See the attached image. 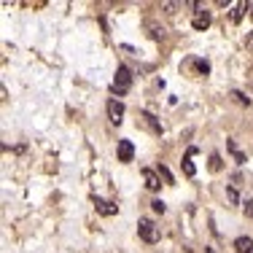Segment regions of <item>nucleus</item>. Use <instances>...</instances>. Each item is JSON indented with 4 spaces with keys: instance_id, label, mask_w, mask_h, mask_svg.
<instances>
[{
    "instance_id": "obj_1",
    "label": "nucleus",
    "mask_w": 253,
    "mask_h": 253,
    "mask_svg": "<svg viewBox=\"0 0 253 253\" xmlns=\"http://www.w3.org/2000/svg\"><path fill=\"white\" fill-rule=\"evenodd\" d=\"M137 234H140V240H143V243H148V245L159 243V226H156L151 218H140V221H137Z\"/></svg>"
},
{
    "instance_id": "obj_2",
    "label": "nucleus",
    "mask_w": 253,
    "mask_h": 253,
    "mask_svg": "<svg viewBox=\"0 0 253 253\" xmlns=\"http://www.w3.org/2000/svg\"><path fill=\"white\" fill-rule=\"evenodd\" d=\"M129 86H132V70L126 68V65H119L116 78H113V92L126 94V92H129Z\"/></svg>"
},
{
    "instance_id": "obj_3",
    "label": "nucleus",
    "mask_w": 253,
    "mask_h": 253,
    "mask_svg": "<svg viewBox=\"0 0 253 253\" xmlns=\"http://www.w3.org/2000/svg\"><path fill=\"white\" fill-rule=\"evenodd\" d=\"M105 111H108V119H111L113 124H122L124 122V102L122 100L111 97V100H108V105H105Z\"/></svg>"
},
{
    "instance_id": "obj_4",
    "label": "nucleus",
    "mask_w": 253,
    "mask_h": 253,
    "mask_svg": "<svg viewBox=\"0 0 253 253\" xmlns=\"http://www.w3.org/2000/svg\"><path fill=\"white\" fill-rule=\"evenodd\" d=\"M92 202H94V208H97V213H100V215H105V218H111V215H116V213H119V205H113L111 200H102V197H92Z\"/></svg>"
},
{
    "instance_id": "obj_5",
    "label": "nucleus",
    "mask_w": 253,
    "mask_h": 253,
    "mask_svg": "<svg viewBox=\"0 0 253 253\" xmlns=\"http://www.w3.org/2000/svg\"><path fill=\"white\" fill-rule=\"evenodd\" d=\"M210 22H213V16H210V11H208V8L194 11V16H191V27H194V30H208V27H210Z\"/></svg>"
},
{
    "instance_id": "obj_6",
    "label": "nucleus",
    "mask_w": 253,
    "mask_h": 253,
    "mask_svg": "<svg viewBox=\"0 0 253 253\" xmlns=\"http://www.w3.org/2000/svg\"><path fill=\"white\" fill-rule=\"evenodd\" d=\"M116 156H119V162H132L135 159V146H132V140H119Z\"/></svg>"
},
{
    "instance_id": "obj_7",
    "label": "nucleus",
    "mask_w": 253,
    "mask_h": 253,
    "mask_svg": "<svg viewBox=\"0 0 253 253\" xmlns=\"http://www.w3.org/2000/svg\"><path fill=\"white\" fill-rule=\"evenodd\" d=\"M140 122H143V126H148V129H151L154 135H162V124L156 122V116H154V113L143 111V113H140Z\"/></svg>"
},
{
    "instance_id": "obj_8",
    "label": "nucleus",
    "mask_w": 253,
    "mask_h": 253,
    "mask_svg": "<svg viewBox=\"0 0 253 253\" xmlns=\"http://www.w3.org/2000/svg\"><path fill=\"white\" fill-rule=\"evenodd\" d=\"M143 178H146V186L151 191H159V186H162V180H159V175L151 170V167H143Z\"/></svg>"
},
{
    "instance_id": "obj_9",
    "label": "nucleus",
    "mask_w": 253,
    "mask_h": 253,
    "mask_svg": "<svg viewBox=\"0 0 253 253\" xmlns=\"http://www.w3.org/2000/svg\"><path fill=\"white\" fill-rule=\"evenodd\" d=\"M245 11H248V3H245V0H240V3H232V16H229V19L237 25V22L245 16Z\"/></svg>"
},
{
    "instance_id": "obj_10",
    "label": "nucleus",
    "mask_w": 253,
    "mask_h": 253,
    "mask_svg": "<svg viewBox=\"0 0 253 253\" xmlns=\"http://www.w3.org/2000/svg\"><path fill=\"white\" fill-rule=\"evenodd\" d=\"M234 251L237 253H253V240L251 237H237L234 240Z\"/></svg>"
},
{
    "instance_id": "obj_11",
    "label": "nucleus",
    "mask_w": 253,
    "mask_h": 253,
    "mask_svg": "<svg viewBox=\"0 0 253 253\" xmlns=\"http://www.w3.org/2000/svg\"><path fill=\"white\" fill-rule=\"evenodd\" d=\"M146 30H148V35H151L154 41H162V38H165V33H167V30L159 27L156 22H146Z\"/></svg>"
},
{
    "instance_id": "obj_12",
    "label": "nucleus",
    "mask_w": 253,
    "mask_h": 253,
    "mask_svg": "<svg viewBox=\"0 0 253 253\" xmlns=\"http://www.w3.org/2000/svg\"><path fill=\"white\" fill-rule=\"evenodd\" d=\"M226 146H229V151H232V156H234V159H237V165H245V162H248V159H245V154H243V151H240V148H237V143H234V140H229Z\"/></svg>"
},
{
    "instance_id": "obj_13",
    "label": "nucleus",
    "mask_w": 253,
    "mask_h": 253,
    "mask_svg": "<svg viewBox=\"0 0 253 253\" xmlns=\"http://www.w3.org/2000/svg\"><path fill=\"white\" fill-rule=\"evenodd\" d=\"M180 165H183V172H186L189 178L197 175V167H194V162H191V156H183V162H180Z\"/></svg>"
},
{
    "instance_id": "obj_14",
    "label": "nucleus",
    "mask_w": 253,
    "mask_h": 253,
    "mask_svg": "<svg viewBox=\"0 0 253 253\" xmlns=\"http://www.w3.org/2000/svg\"><path fill=\"white\" fill-rule=\"evenodd\" d=\"M226 197H229V202H232V205H240V194H237L234 186H226Z\"/></svg>"
},
{
    "instance_id": "obj_15",
    "label": "nucleus",
    "mask_w": 253,
    "mask_h": 253,
    "mask_svg": "<svg viewBox=\"0 0 253 253\" xmlns=\"http://www.w3.org/2000/svg\"><path fill=\"white\" fill-rule=\"evenodd\" d=\"M210 170H213V172L221 170V156L218 154H210Z\"/></svg>"
},
{
    "instance_id": "obj_16",
    "label": "nucleus",
    "mask_w": 253,
    "mask_h": 253,
    "mask_svg": "<svg viewBox=\"0 0 253 253\" xmlns=\"http://www.w3.org/2000/svg\"><path fill=\"white\" fill-rule=\"evenodd\" d=\"M232 97L237 100L240 105H251V97H245V94H243V92H237V89H234V92H232Z\"/></svg>"
},
{
    "instance_id": "obj_17",
    "label": "nucleus",
    "mask_w": 253,
    "mask_h": 253,
    "mask_svg": "<svg viewBox=\"0 0 253 253\" xmlns=\"http://www.w3.org/2000/svg\"><path fill=\"white\" fill-rule=\"evenodd\" d=\"M151 208H154V213H165V210H167V205L162 202V200H154V202H151Z\"/></svg>"
},
{
    "instance_id": "obj_18",
    "label": "nucleus",
    "mask_w": 253,
    "mask_h": 253,
    "mask_svg": "<svg viewBox=\"0 0 253 253\" xmlns=\"http://www.w3.org/2000/svg\"><path fill=\"white\" fill-rule=\"evenodd\" d=\"M194 65H197V70H200V73H205V76H208V70H210V65H208V62H202V59H197Z\"/></svg>"
},
{
    "instance_id": "obj_19",
    "label": "nucleus",
    "mask_w": 253,
    "mask_h": 253,
    "mask_svg": "<svg viewBox=\"0 0 253 253\" xmlns=\"http://www.w3.org/2000/svg\"><path fill=\"white\" fill-rule=\"evenodd\" d=\"M243 210H245V215H253V200H245L243 202Z\"/></svg>"
},
{
    "instance_id": "obj_20",
    "label": "nucleus",
    "mask_w": 253,
    "mask_h": 253,
    "mask_svg": "<svg viewBox=\"0 0 253 253\" xmlns=\"http://www.w3.org/2000/svg\"><path fill=\"white\" fill-rule=\"evenodd\" d=\"M159 172L165 175V180H167V183H172V175H170V170H167L165 165H159Z\"/></svg>"
},
{
    "instance_id": "obj_21",
    "label": "nucleus",
    "mask_w": 253,
    "mask_h": 253,
    "mask_svg": "<svg viewBox=\"0 0 253 253\" xmlns=\"http://www.w3.org/2000/svg\"><path fill=\"white\" fill-rule=\"evenodd\" d=\"M245 46H248V51L253 54V30H251L248 35H245Z\"/></svg>"
},
{
    "instance_id": "obj_22",
    "label": "nucleus",
    "mask_w": 253,
    "mask_h": 253,
    "mask_svg": "<svg viewBox=\"0 0 253 253\" xmlns=\"http://www.w3.org/2000/svg\"><path fill=\"white\" fill-rule=\"evenodd\" d=\"M178 5H180V3H165V11H167V14H175Z\"/></svg>"
},
{
    "instance_id": "obj_23",
    "label": "nucleus",
    "mask_w": 253,
    "mask_h": 253,
    "mask_svg": "<svg viewBox=\"0 0 253 253\" xmlns=\"http://www.w3.org/2000/svg\"><path fill=\"white\" fill-rule=\"evenodd\" d=\"M248 11H251V14H253V0H251V3H248Z\"/></svg>"
},
{
    "instance_id": "obj_24",
    "label": "nucleus",
    "mask_w": 253,
    "mask_h": 253,
    "mask_svg": "<svg viewBox=\"0 0 253 253\" xmlns=\"http://www.w3.org/2000/svg\"><path fill=\"white\" fill-rule=\"evenodd\" d=\"M205 253H215V251L213 248H205Z\"/></svg>"
}]
</instances>
